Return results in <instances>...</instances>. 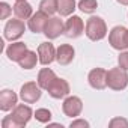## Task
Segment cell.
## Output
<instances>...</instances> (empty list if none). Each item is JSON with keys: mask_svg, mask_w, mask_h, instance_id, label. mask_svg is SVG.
<instances>
[{"mask_svg": "<svg viewBox=\"0 0 128 128\" xmlns=\"http://www.w3.org/2000/svg\"><path fill=\"white\" fill-rule=\"evenodd\" d=\"M128 84V74L124 68H112L107 71V86L113 90H122Z\"/></svg>", "mask_w": 128, "mask_h": 128, "instance_id": "2", "label": "cell"}, {"mask_svg": "<svg viewBox=\"0 0 128 128\" xmlns=\"http://www.w3.org/2000/svg\"><path fill=\"white\" fill-rule=\"evenodd\" d=\"M98 3L96 0H80L78 2V8L82 12H86V14H92L95 9H96Z\"/></svg>", "mask_w": 128, "mask_h": 128, "instance_id": "22", "label": "cell"}, {"mask_svg": "<svg viewBox=\"0 0 128 128\" xmlns=\"http://www.w3.org/2000/svg\"><path fill=\"white\" fill-rule=\"evenodd\" d=\"M26 51H27V45L24 42H14L6 48V56L9 57V60L20 62V59L26 54Z\"/></svg>", "mask_w": 128, "mask_h": 128, "instance_id": "16", "label": "cell"}, {"mask_svg": "<svg viewBox=\"0 0 128 128\" xmlns=\"http://www.w3.org/2000/svg\"><path fill=\"white\" fill-rule=\"evenodd\" d=\"M107 35V26L101 17H90L86 21V36L90 41H101Z\"/></svg>", "mask_w": 128, "mask_h": 128, "instance_id": "1", "label": "cell"}, {"mask_svg": "<svg viewBox=\"0 0 128 128\" xmlns=\"http://www.w3.org/2000/svg\"><path fill=\"white\" fill-rule=\"evenodd\" d=\"M47 21H48V15H47L45 12L39 11V12L33 14V15L29 18V24H27V26H29V29H30L33 33H41V32H44Z\"/></svg>", "mask_w": 128, "mask_h": 128, "instance_id": "14", "label": "cell"}, {"mask_svg": "<svg viewBox=\"0 0 128 128\" xmlns=\"http://www.w3.org/2000/svg\"><path fill=\"white\" fill-rule=\"evenodd\" d=\"M39 8L47 15H53L54 12H57V0H41Z\"/></svg>", "mask_w": 128, "mask_h": 128, "instance_id": "21", "label": "cell"}, {"mask_svg": "<svg viewBox=\"0 0 128 128\" xmlns=\"http://www.w3.org/2000/svg\"><path fill=\"white\" fill-rule=\"evenodd\" d=\"M70 126L71 128H88L89 126V122L84 120V119H77V120H72Z\"/></svg>", "mask_w": 128, "mask_h": 128, "instance_id": "27", "label": "cell"}, {"mask_svg": "<svg viewBox=\"0 0 128 128\" xmlns=\"http://www.w3.org/2000/svg\"><path fill=\"white\" fill-rule=\"evenodd\" d=\"M18 96L15 95V92L9 90V89H3L0 92V110L3 112H9L17 106Z\"/></svg>", "mask_w": 128, "mask_h": 128, "instance_id": "15", "label": "cell"}, {"mask_svg": "<svg viewBox=\"0 0 128 128\" xmlns=\"http://www.w3.org/2000/svg\"><path fill=\"white\" fill-rule=\"evenodd\" d=\"M118 62H119V66L120 68H124V70L128 71V51L120 53L119 57H118Z\"/></svg>", "mask_w": 128, "mask_h": 128, "instance_id": "26", "label": "cell"}, {"mask_svg": "<svg viewBox=\"0 0 128 128\" xmlns=\"http://www.w3.org/2000/svg\"><path fill=\"white\" fill-rule=\"evenodd\" d=\"M88 80H89V84L94 89L101 90V89L107 88V71L102 70V68H94L89 72Z\"/></svg>", "mask_w": 128, "mask_h": 128, "instance_id": "10", "label": "cell"}, {"mask_svg": "<svg viewBox=\"0 0 128 128\" xmlns=\"http://www.w3.org/2000/svg\"><path fill=\"white\" fill-rule=\"evenodd\" d=\"M20 98L27 102V104H33L41 98V86L33 83V82H27L21 86L20 90Z\"/></svg>", "mask_w": 128, "mask_h": 128, "instance_id": "4", "label": "cell"}, {"mask_svg": "<svg viewBox=\"0 0 128 128\" xmlns=\"http://www.w3.org/2000/svg\"><path fill=\"white\" fill-rule=\"evenodd\" d=\"M108 42L114 50H126L128 48V29L124 26H116L108 33Z\"/></svg>", "mask_w": 128, "mask_h": 128, "instance_id": "3", "label": "cell"}, {"mask_svg": "<svg viewBox=\"0 0 128 128\" xmlns=\"http://www.w3.org/2000/svg\"><path fill=\"white\" fill-rule=\"evenodd\" d=\"M56 48L51 42H42L38 47V56H39V62L42 65H50V63L56 59Z\"/></svg>", "mask_w": 128, "mask_h": 128, "instance_id": "12", "label": "cell"}, {"mask_svg": "<svg viewBox=\"0 0 128 128\" xmlns=\"http://www.w3.org/2000/svg\"><path fill=\"white\" fill-rule=\"evenodd\" d=\"M62 110L70 118H77L83 110V102L78 96H68L62 104Z\"/></svg>", "mask_w": 128, "mask_h": 128, "instance_id": "7", "label": "cell"}, {"mask_svg": "<svg viewBox=\"0 0 128 128\" xmlns=\"http://www.w3.org/2000/svg\"><path fill=\"white\" fill-rule=\"evenodd\" d=\"M38 59H39V56H36V53H35V51L27 50V51H26V54L20 59V62H18V63H20V66H21L23 70H32V68H35Z\"/></svg>", "mask_w": 128, "mask_h": 128, "instance_id": "19", "label": "cell"}, {"mask_svg": "<svg viewBox=\"0 0 128 128\" xmlns=\"http://www.w3.org/2000/svg\"><path fill=\"white\" fill-rule=\"evenodd\" d=\"M83 30H84V24H83V20L78 15H72L71 18L66 20V23H65V35L68 38H78V36H82Z\"/></svg>", "mask_w": 128, "mask_h": 128, "instance_id": "8", "label": "cell"}, {"mask_svg": "<svg viewBox=\"0 0 128 128\" xmlns=\"http://www.w3.org/2000/svg\"><path fill=\"white\" fill-rule=\"evenodd\" d=\"M62 32H65V24H63V21L57 17L48 18V21L45 24V29H44V35L48 39H56Z\"/></svg>", "mask_w": 128, "mask_h": 128, "instance_id": "11", "label": "cell"}, {"mask_svg": "<svg viewBox=\"0 0 128 128\" xmlns=\"http://www.w3.org/2000/svg\"><path fill=\"white\" fill-rule=\"evenodd\" d=\"M11 12H12V9L9 8V5H8L6 2H2V3H0V20H6Z\"/></svg>", "mask_w": 128, "mask_h": 128, "instance_id": "24", "label": "cell"}, {"mask_svg": "<svg viewBox=\"0 0 128 128\" xmlns=\"http://www.w3.org/2000/svg\"><path fill=\"white\" fill-rule=\"evenodd\" d=\"M76 9V0H57V12L62 17H68Z\"/></svg>", "mask_w": 128, "mask_h": 128, "instance_id": "20", "label": "cell"}, {"mask_svg": "<svg viewBox=\"0 0 128 128\" xmlns=\"http://www.w3.org/2000/svg\"><path fill=\"white\" fill-rule=\"evenodd\" d=\"M32 114H33V112H32V108H30L29 106L18 104V106L14 107V110H12V113H11V118L14 119V122L17 124V126L21 128V126L27 125V122L30 120Z\"/></svg>", "mask_w": 128, "mask_h": 128, "instance_id": "6", "label": "cell"}, {"mask_svg": "<svg viewBox=\"0 0 128 128\" xmlns=\"http://www.w3.org/2000/svg\"><path fill=\"white\" fill-rule=\"evenodd\" d=\"M110 128H116V126H124V128H128V120L126 119H122V118H114L110 120L108 124Z\"/></svg>", "mask_w": 128, "mask_h": 128, "instance_id": "25", "label": "cell"}, {"mask_svg": "<svg viewBox=\"0 0 128 128\" xmlns=\"http://www.w3.org/2000/svg\"><path fill=\"white\" fill-rule=\"evenodd\" d=\"M35 118H36V120H39V122H42V124L50 122V119H51V112L47 110V108H38V110L35 112Z\"/></svg>", "mask_w": 128, "mask_h": 128, "instance_id": "23", "label": "cell"}, {"mask_svg": "<svg viewBox=\"0 0 128 128\" xmlns=\"http://www.w3.org/2000/svg\"><path fill=\"white\" fill-rule=\"evenodd\" d=\"M118 3H120V5H125V6H128V0H118Z\"/></svg>", "mask_w": 128, "mask_h": 128, "instance_id": "28", "label": "cell"}, {"mask_svg": "<svg viewBox=\"0 0 128 128\" xmlns=\"http://www.w3.org/2000/svg\"><path fill=\"white\" fill-rule=\"evenodd\" d=\"M56 78H57L56 74H54L50 68H42V70L39 71V74H38V84L41 86V89H45V90H47Z\"/></svg>", "mask_w": 128, "mask_h": 128, "instance_id": "18", "label": "cell"}, {"mask_svg": "<svg viewBox=\"0 0 128 128\" xmlns=\"http://www.w3.org/2000/svg\"><path fill=\"white\" fill-rule=\"evenodd\" d=\"M74 54H76V50H74L72 45L63 44L56 51V60H57L59 65H70L74 59Z\"/></svg>", "mask_w": 128, "mask_h": 128, "instance_id": "13", "label": "cell"}, {"mask_svg": "<svg viewBox=\"0 0 128 128\" xmlns=\"http://www.w3.org/2000/svg\"><path fill=\"white\" fill-rule=\"evenodd\" d=\"M14 14L20 20H29L32 14V6L26 2V0H17V3L14 5Z\"/></svg>", "mask_w": 128, "mask_h": 128, "instance_id": "17", "label": "cell"}, {"mask_svg": "<svg viewBox=\"0 0 128 128\" xmlns=\"http://www.w3.org/2000/svg\"><path fill=\"white\" fill-rule=\"evenodd\" d=\"M47 90H48V95L51 98L60 100V98L68 96V94H70V84H68L66 80H63V78H56Z\"/></svg>", "mask_w": 128, "mask_h": 128, "instance_id": "9", "label": "cell"}, {"mask_svg": "<svg viewBox=\"0 0 128 128\" xmlns=\"http://www.w3.org/2000/svg\"><path fill=\"white\" fill-rule=\"evenodd\" d=\"M24 30H26V26L20 18L9 20L5 26V38L9 39V41H15V39L23 36Z\"/></svg>", "mask_w": 128, "mask_h": 128, "instance_id": "5", "label": "cell"}]
</instances>
